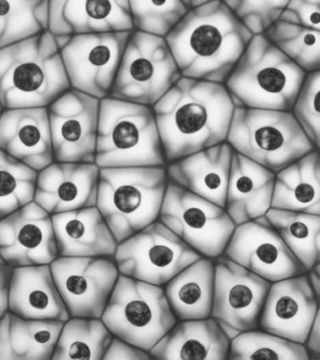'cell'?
<instances>
[{
    "instance_id": "7c38bea8",
    "label": "cell",
    "mask_w": 320,
    "mask_h": 360,
    "mask_svg": "<svg viewBox=\"0 0 320 360\" xmlns=\"http://www.w3.org/2000/svg\"><path fill=\"white\" fill-rule=\"evenodd\" d=\"M132 31L55 36L71 89L109 97Z\"/></svg>"
},
{
    "instance_id": "f546056e",
    "label": "cell",
    "mask_w": 320,
    "mask_h": 360,
    "mask_svg": "<svg viewBox=\"0 0 320 360\" xmlns=\"http://www.w3.org/2000/svg\"><path fill=\"white\" fill-rule=\"evenodd\" d=\"M266 218L307 271L320 261V215L271 208Z\"/></svg>"
},
{
    "instance_id": "9a60e30c",
    "label": "cell",
    "mask_w": 320,
    "mask_h": 360,
    "mask_svg": "<svg viewBox=\"0 0 320 360\" xmlns=\"http://www.w3.org/2000/svg\"><path fill=\"white\" fill-rule=\"evenodd\" d=\"M100 100L70 89L47 106L54 162L95 163Z\"/></svg>"
},
{
    "instance_id": "3957f363",
    "label": "cell",
    "mask_w": 320,
    "mask_h": 360,
    "mask_svg": "<svg viewBox=\"0 0 320 360\" xmlns=\"http://www.w3.org/2000/svg\"><path fill=\"white\" fill-rule=\"evenodd\" d=\"M70 89L60 49L49 30L0 48L4 109L47 107Z\"/></svg>"
},
{
    "instance_id": "ee69618b",
    "label": "cell",
    "mask_w": 320,
    "mask_h": 360,
    "mask_svg": "<svg viewBox=\"0 0 320 360\" xmlns=\"http://www.w3.org/2000/svg\"><path fill=\"white\" fill-rule=\"evenodd\" d=\"M212 1V0H181L182 4L191 10V8L198 7V6L203 5L205 3Z\"/></svg>"
},
{
    "instance_id": "ffe728a7",
    "label": "cell",
    "mask_w": 320,
    "mask_h": 360,
    "mask_svg": "<svg viewBox=\"0 0 320 360\" xmlns=\"http://www.w3.org/2000/svg\"><path fill=\"white\" fill-rule=\"evenodd\" d=\"M0 149L37 172L54 162L47 107L4 109Z\"/></svg>"
},
{
    "instance_id": "d6a6232c",
    "label": "cell",
    "mask_w": 320,
    "mask_h": 360,
    "mask_svg": "<svg viewBox=\"0 0 320 360\" xmlns=\"http://www.w3.org/2000/svg\"><path fill=\"white\" fill-rule=\"evenodd\" d=\"M264 35L305 73L320 70V30L278 20Z\"/></svg>"
},
{
    "instance_id": "4dcf8cb0",
    "label": "cell",
    "mask_w": 320,
    "mask_h": 360,
    "mask_svg": "<svg viewBox=\"0 0 320 360\" xmlns=\"http://www.w3.org/2000/svg\"><path fill=\"white\" fill-rule=\"evenodd\" d=\"M112 338L101 318L70 317L63 323L52 360H103Z\"/></svg>"
},
{
    "instance_id": "7bdbcfd3",
    "label": "cell",
    "mask_w": 320,
    "mask_h": 360,
    "mask_svg": "<svg viewBox=\"0 0 320 360\" xmlns=\"http://www.w3.org/2000/svg\"><path fill=\"white\" fill-rule=\"evenodd\" d=\"M309 284L314 294L320 300V261L306 271Z\"/></svg>"
},
{
    "instance_id": "ba28073f",
    "label": "cell",
    "mask_w": 320,
    "mask_h": 360,
    "mask_svg": "<svg viewBox=\"0 0 320 360\" xmlns=\"http://www.w3.org/2000/svg\"><path fill=\"white\" fill-rule=\"evenodd\" d=\"M101 319L113 336L148 352L178 322L162 286L120 274Z\"/></svg>"
},
{
    "instance_id": "52a82bcc",
    "label": "cell",
    "mask_w": 320,
    "mask_h": 360,
    "mask_svg": "<svg viewBox=\"0 0 320 360\" xmlns=\"http://www.w3.org/2000/svg\"><path fill=\"white\" fill-rule=\"evenodd\" d=\"M226 143L274 173L317 150L291 112L278 110L235 107Z\"/></svg>"
},
{
    "instance_id": "f1b7e54d",
    "label": "cell",
    "mask_w": 320,
    "mask_h": 360,
    "mask_svg": "<svg viewBox=\"0 0 320 360\" xmlns=\"http://www.w3.org/2000/svg\"><path fill=\"white\" fill-rule=\"evenodd\" d=\"M271 208L320 215V160L311 151L275 173Z\"/></svg>"
},
{
    "instance_id": "2e32d148",
    "label": "cell",
    "mask_w": 320,
    "mask_h": 360,
    "mask_svg": "<svg viewBox=\"0 0 320 360\" xmlns=\"http://www.w3.org/2000/svg\"><path fill=\"white\" fill-rule=\"evenodd\" d=\"M223 255L271 283L306 273L266 216L236 225Z\"/></svg>"
},
{
    "instance_id": "6da1fadb",
    "label": "cell",
    "mask_w": 320,
    "mask_h": 360,
    "mask_svg": "<svg viewBox=\"0 0 320 360\" xmlns=\"http://www.w3.org/2000/svg\"><path fill=\"white\" fill-rule=\"evenodd\" d=\"M234 108L224 84L181 76L153 106L167 165L226 142Z\"/></svg>"
},
{
    "instance_id": "ab89813d",
    "label": "cell",
    "mask_w": 320,
    "mask_h": 360,
    "mask_svg": "<svg viewBox=\"0 0 320 360\" xmlns=\"http://www.w3.org/2000/svg\"><path fill=\"white\" fill-rule=\"evenodd\" d=\"M150 360L153 359L148 351L131 345L125 340L113 336L103 360Z\"/></svg>"
},
{
    "instance_id": "30bf717a",
    "label": "cell",
    "mask_w": 320,
    "mask_h": 360,
    "mask_svg": "<svg viewBox=\"0 0 320 360\" xmlns=\"http://www.w3.org/2000/svg\"><path fill=\"white\" fill-rule=\"evenodd\" d=\"M201 257L159 219L117 243L113 255L120 275L158 286Z\"/></svg>"
},
{
    "instance_id": "d6986e66",
    "label": "cell",
    "mask_w": 320,
    "mask_h": 360,
    "mask_svg": "<svg viewBox=\"0 0 320 360\" xmlns=\"http://www.w3.org/2000/svg\"><path fill=\"white\" fill-rule=\"evenodd\" d=\"M99 174L95 163L52 162L38 172L34 201L51 215L95 207Z\"/></svg>"
},
{
    "instance_id": "8fae6325",
    "label": "cell",
    "mask_w": 320,
    "mask_h": 360,
    "mask_svg": "<svg viewBox=\"0 0 320 360\" xmlns=\"http://www.w3.org/2000/svg\"><path fill=\"white\" fill-rule=\"evenodd\" d=\"M159 221L202 257L223 255L236 224L220 205L168 181Z\"/></svg>"
},
{
    "instance_id": "4316f807",
    "label": "cell",
    "mask_w": 320,
    "mask_h": 360,
    "mask_svg": "<svg viewBox=\"0 0 320 360\" xmlns=\"http://www.w3.org/2000/svg\"><path fill=\"white\" fill-rule=\"evenodd\" d=\"M63 326L8 311L0 319V360H51Z\"/></svg>"
},
{
    "instance_id": "e575fe53",
    "label": "cell",
    "mask_w": 320,
    "mask_h": 360,
    "mask_svg": "<svg viewBox=\"0 0 320 360\" xmlns=\"http://www.w3.org/2000/svg\"><path fill=\"white\" fill-rule=\"evenodd\" d=\"M38 172L0 149V219L34 200Z\"/></svg>"
},
{
    "instance_id": "836d02e7",
    "label": "cell",
    "mask_w": 320,
    "mask_h": 360,
    "mask_svg": "<svg viewBox=\"0 0 320 360\" xmlns=\"http://www.w3.org/2000/svg\"><path fill=\"white\" fill-rule=\"evenodd\" d=\"M229 359L309 360V356L302 343L257 328L230 340Z\"/></svg>"
},
{
    "instance_id": "1f68e13d",
    "label": "cell",
    "mask_w": 320,
    "mask_h": 360,
    "mask_svg": "<svg viewBox=\"0 0 320 360\" xmlns=\"http://www.w3.org/2000/svg\"><path fill=\"white\" fill-rule=\"evenodd\" d=\"M49 0H0V48L49 30Z\"/></svg>"
},
{
    "instance_id": "4fadbf2b",
    "label": "cell",
    "mask_w": 320,
    "mask_h": 360,
    "mask_svg": "<svg viewBox=\"0 0 320 360\" xmlns=\"http://www.w3.org/2000/svg\"><path fill=\"white\" fill-rule=\"evenodd\" d=\"M215 261V294L210 317L231 340L260 328L271 283L222 255Z\"/></svg>"
},
{
    "instance_id": "9c48e42d",
    "label": "cell",
    "mask_w": 320,
    "mask_h": 360,
    "mask_svg": "<svg viewBox=\"0 0 320 360\" xmlns=\"http://www.w3.org/2000/svg\"><path fill=\"white\" fill-rule=\"evenodd\" d=\"M181 77L165 37L133 30L109 97L153 107Z\"/></svg>"
},
{
    "instance_id": "b9f144b4",
    "label": "cell",
    "mask_w": 320,
    "mask_h": 360,
    "mask_svg": "<svg viewBox=\"0 0 320 360\" xmlns=\"http://www.w3.org/2000/svg\"><path fill=\"white\" fill-rule=\"evenodd\" d=\"M320 312L314 318L313 325L305 338L302 345L309 356V360L320 359Z\"/></svg>"
},
{
    "instance_id": "ac0fdd59",
    "label": "cell",
    "mask_w": 320,
    "mask_h": 360,
    "mask_svg": "<svg viewBox=\"0 0 320 360\" xmlns=\"http://www.w3.org/2000/svg\"><path fill=\"white\" fill-rule=\"evenodd\" d=\"M319 312V300L306 273L283 278L269 285L260 329L302 345Z\"/></svg>"
},
{
    "instance_id": "5bb4252c",
    "label": "cell",
    "mask_w": 320,
    "mask_h": 360,
    "mask_svg": "<svg viewBox=\"0 0 320 360\" xmlns=\"http://www.w3.org/2000/svg\"><path fill=\"white\" fill-rule=\"evenodd\" d=\"M50 269L70 317L102 316L120 276L113 256H58Z\"/></svg>"
},
{
    "instance_id": "f6af8a7d",
    "label": "cell",
    "mask_w": 320,
    "mask_h": 360,
    "mask_svg": "<svg viewBox=\"0 0 320 360\" xmlns=\"http://www.w3.org/2000/svg\"><path fill=\"white\" fill-rule=\"evenodd\" d=\"M4 107H2L1 103H0V115H1L2 112H4Z\"/></svg>"
},
{
    "instance_id": "277c9868",
    "label": "cell",
    "mask_w": 320,
    "mask_h": 360,
    "mask_svg": "<svg viewBox=\"0 0 320 360\" xmlns=\"http://www.w3.org/2000/svg\"><path fill=\"white\" fill-rule=\"evenodd\" d=\"M305 75L260 34L252 35L224 86L235 107L290 112Z\"/></svg>"
},
{
    "instance_id": "8992f818",
    "label": "cell",
    "mask_w": 320,
    "mask_h": 360,
    "mask_svg": "<svg viewBox=\"0 0 320 360\" xmlns=\"http://www.w3.org/2000/svg\"><path fill=\"white\" fill-rule=\"evenodd\" d=\"M95 165L99 168L165 166L153 107L100 100Z\"/></svg>"
},
{
    "instance_id": "cb8c5ba5",
    "label": "cell",
    "mask_w": 320,
    "mask_h": 360,
    "mask_svg": "<svg viewBox=\"0 0 320 360\" xmlns=\"http://www.w3.org/2000/svg\"><path fill=\"white\" fill-rule=\"evenodd\" d=\"M9 311L26 319L66 322L70 315L50 264L15 267L11 276Z\"/></svg>"
},
{
    "instance_id": "7402d4cb",
    "label": "cell",
    "mask_w": 320,
    "mask_h": 360,
    "mask_svg": "<svg viewBox=\"0 0 320 360\" xmlns=\"http://www.w3.org/2000/svg\"><path fill=\"white\" fill-rule=\"evenodd\" d=\"M233 149L226 142L167 163L168 181L224 208Z\"/></svg>"
},
{
    "instance_id": "e0dca14e",
    "label": "cell",
    "mask_w": 320,
    "mask_h": 360,
    "mask_svg": "<svg viewBox=\"0 0 320 360\" xmlns=\"http://www.w3.org/2000/svg\"><path fill=\"white\" fill-rule=\"evenodd\" d=\"M58 256L52 215L34 200L0 219V258L12 269L50 264Z\"/></svg>"
},
{
    "instance_id": "f35d334b",
    "label": "cell",
    "mask_w": 320,
    "mask_h": 360,
    "mask_svg": "<svg viewBox=\"0 0 320 360\" xmlns=\"http://www.w3.org/2000/svg\"><path fill=\"white\" fill-rule=\"evenodd\" d=\"M280 20L320 30V0H289Z\"/></svg>"
},
{
    "instance_id": "74e56055",
    "label": "cell",
    "mask_w": 320,
    "mask_h": 360,
    "mask_svg": "<svg viewBox=\"0 0 320 360\" xmlns=\"http://www.w3.org/2000/svg\"><path fill=\"white\" fill-rule=\"evenodd\" d=\"M289 0H223L226 7L252 34H264L280 20Z\"/></svg>"
},
{
    "instance_id": "d590c367",
    "label": "cell",
    "mask_w": 320,
    "mask_h": 360,
    "mask_svg": "<svg viewBox=\"0 0 320 360\" xmlns=\"http://www.w3.org/2000/svg\"><path fill=\"white\" fill-rule=\"evenodd\" d=\"M134 30L165 37L189 11L181 0H128Z\"/></svg>"
},
{
    "instance_id": "7a4b0ae2",
    "label": "cell",
    "mask_w": 320,
    "mask_h": 360,
    "mask_svg": "<svg viewBox=\"0 0 320 360\" xmlns=\"http://www.w3.org/2000/svg\"><path fill=\"white\" fill-rule=\"evenodd\" d=\"M252 37L223 0H212L188 11L165 39L181 76L224 84Z\"/></svg>"
},
{
    "instance_id": "484cf974",
    "label": "cell",
    "mask_w": 320,
    "mask_h": 360,
    "mask_svg": "<svg viewBox=\"0 0 320 360\" xmlns=\"http://www.w3.org/2000/svg\"><path fill=\"white\" fill-rule=\"evenodd\" d=\"M58 255L65 257L113 256L117 242L96 205L53 214Z\"/></svg>"
},
{
    "instance_id": "603a6c76",
    "label": "cell",
    "mask_w": 320,
    "mask_h": 360,
    "mask_svg": "<svg viewBox=\"0 0 320 360\" xmlns=\"http://www.w3.org/2000/svg\"><path fill=\"white\" fill-rule=\"evenodd\" d=\"M274 180V172L233 151L224 210L236 225L271 210Z\"/></svg>"
},
{
    "instance_id": "8d00e7d4",
    "label": "cell",
    "mask_w": 320,
    "mask_h": 360,
    "mask_svg": "<svg viewBox=\"0 0 320 360\" xmlns=\"http://www.w3.org/2000/svg\"><path fill=\"white\" fill-rule=\"evenodd\" d=\"M320 70L306 73L291 114L314 148H320Z\"/></svg>"
},
{
    "instance_id": "d4e9b609",
    "label": "cell",
    "mask_w": 320,
    "mask_h": 360,
    "mask_svg": "<svg viewBox=\"0 0 320 360\" xmlns=\"http://www.w3.org/2000/svg\"><path fill=\"white\" fill-rule=\"evenodd\" d=\"M229 338L212 317L178 321L151 349L153 359L226 360Z\"/></svg>"
},
{
    "instance_id": "83f0119b",
    "label": "cell",
    "mask_w": 320,
    "mask_h": 360,
    "mask_svg": "<svg viewBox=\"0 0 320 360\" xmlns=\"http://www.w3.org/2000/svg\"><path fill=\"white\" fill-rule=\"evenodd\" d=\"M177 320L204 319L212 314L215 261L201 257L162 286Z\"/></svg>"
},
{
    "instance_id": "44dd1931",
    "label": "cell",
    "mask_w": 320,
    "mask_h": 360,
    "mask_svg": "<svg viewBox=\"0 0 320 360\" xmlns=\"http://www.w3.org/2000/svg\"><path fill=\"white\" fill-rule=\"evenodd\" d=\"M134 30L128 0H49L53 35Z\"/></svg>"
},
{
    "instance_id": "60d3db41",
    "label": "cell",
    "mask_w": 320,
    "mask_h": 360,
    "mask_svg": "<svg viewBox=\"0 0 320 360\" xmlns=\"http://www.w3.org/2000/svg\"><path fill=\"white\" fill-rule=\"evenodd\" d=\"M13 269L0 258V319L9 311V289Z\"/></svg>"
},
{
    "instance_id": "5b68a950",
    "label": "cell",
    "mask_w": 320,
    "mask_h": 360,
    "mask_svg": "<svg viewBox=\"0 0 320 360\" xmlns=\"http://www.w3.org/2000/svg\"><path fill=\"white\" fill-rule=\"evenodd\" d=\"M165 166L100 168L96 207L117 243L159 219Z\"/></svg>"
}]
</instances>
